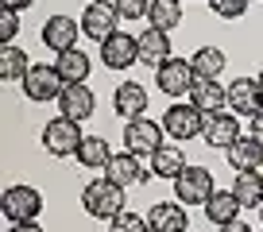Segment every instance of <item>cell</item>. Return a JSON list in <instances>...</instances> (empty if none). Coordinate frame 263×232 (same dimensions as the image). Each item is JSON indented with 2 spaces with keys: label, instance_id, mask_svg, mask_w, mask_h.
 I'll use <instances>...</instances> for the list:
<instances>
[{
  "label": "cell",
  "instance_id": "6da1fadb",
  "mask_svg": "<svg viewBox=\"0 0 263 232\" xmlns=\"http://www.w3.org/2000/svg\"><path fill=\"white\" fill-rule=\"evenodd\" d=\"M82 209L97 221H112L116 213H124V186H116L112 178H93L82 190Z\"/></svg>",
  "mask_w": 263,
  "mask_h": 232
},
{
  "label": "cell",
  "instance_id": "7a4b0ae2",
  "mask_svg": "<svg viewBox=\"0 0 263 232\" xmlns=\"http://www.w3.org/2000/svg\"><path fill=\"white\" fill-rule=\"evenodd\" d=\"M82 120H70V116H54L43 128V151L54 159H74L82 147Z\"/></svg>",
  "mask_w": 263,
  "mask_h": 232
},
{
  "label": "cell",
  "instance_id": "3957f363",
  "mask_svg": "<svg viewBox=\"0 0 263 232\" xmlns=\"http://www.w3.org/2000/svg\"><path fill=\"white\" fill-rule=\"evenodd\" d=\"M20 89H24L27 101H35V105H47V101H58L66 89V82L58 78L54 62H31V70H27V78L20 82Z\"/></svg>",
  "mask_w": 263,
  "mask_h": 232
},
{
  "label": "cell",
  "instance_id": "277c9868",
  "mask_svg": "<svg viewBox=\"0 0 263 232\" xmlns=\"http://www.w3.org/2000/svg\"><path fill=\"white\" fill-rule=\"evenodd\" d=\"M0 213L8 217L12 224H24V221H39L43 213V194L35 186H8L0 194Z\"/></svg>",
  "mask_w": 263,
  "mask_h": 232
},
{
  "label": "cell",
  "instance_id": "5b68a950",
  "mask_svg": "<svg viewBox=\"0 0 263 232\" xmlns=\"http://www.w3.org/2000/svg\"><path fill=\"white\" fill-rule=\"evenodd\" d=\"M163 124H155V120H147V116H136V120H128V128H124V151L136 159L143 155H155L159 147H163Z\"/></svg>",
  "mask_w": 263,
  "mask_h": 232
},
{
  "label": "cell",
  "instance_id": "8992f818",
  "mask_svg": "<svg viewBox=\"0 0 263 232\" xmlns=\"http://www.w3.org/2000/svg\"><path fill=\"white\" fill-rule=\"evenodd\" d=\"M201 128H205V112L197 105H171L163 112V132L171 136V140H178V143H186V140H197L201 136Z\"/></svg>",
  "mask_w": 263,
  "mask_h": 232
},
{
  "label": "cell",
  "instance_id": "52a82bcc",
  "mask_svg": "<svg viewBox=\"0 0 263 232\" xmlns=\"http://www.w3.org/2000/svg\"><path fill=\"white\" fill-rule=\"evenodd\" d=\"M213 194H217V186H213V174H209L205 166H186V170L174 178V198H178L182 205H205Z\"/></svg>",
  "mask_w": 263,
  "mask_h": 232
},
{
  "label": "cell",
  "instance_id": "ba28073f",
  "mask_svg": "<svg viewBox=\"0 0 263 232\" xmlns=\"http://www.w3.org/2000/svg\"><path fill=\"white\" fill-rule=\"evenodd\" d=\"M197 74H194V62H182V58H171V62H163V66L155 70V85L166 93V97H182L190 89H194Z\"/></svg>",
  "mask_w": 263,
  "mask_h": 232
},
{
  "label": "cell",
  "instance_id": "9c48e42d",
  "mask_svg": "<svg viewBox=\"0 0 263 232\" xmlns=\"http://www.w3.org/2000/svg\"><path fill=\"white\" fill-rule=\"evenodd\" d=\"M78 35H82V20L50 16L47 24H43V47L54 50V54H66V50L78 47Z\"/></svg>",
  "mask_w": 263,
  "mask_h": 232
},
{
  "label": "cell",
  "instance_id": "30bf717a",
  "mask_svg": "<svg viewBox=\"0 0 263 232\" xmlns=\"http://www.w3.org/2000/svg\"><path fill=\"white\" fill-rule=\"evenodd\" d=\"M116 31H120V16H116L112 4H85V12H82V35L105 43V39H112Z\"/></svg>",
  "mask_w": 263,
  "mask_h": 232
},
{
  "label": "cell",
  "instance_id": "8fae6325",
  "mask_svg": "<svg viewBox=\"0 0 263 232\" xmlns=\"http://www.w3.org/2000/svg\"><path fill=\"white\" fill-rule=\"evenodd\" d=\"M101 62H105L108 70H128L140 62V43H136V35H124L116 31L112 39L101 43Z\"/></svg>",
  "mask_w": 263,
  "mask_h": 232
},
{
  "label": "cell",
  "instance_id": "7c38bea8",
  "mask_svg": "<svg viewBox=\"0 0 263 232\" xmlns=\"http://www.w3.org/2000/svg\"><path fill=\"white\" fill-rule=\"evenodd\" d=\"M201 140L209 143V147H224L229 151L232 143L240 140V120H236V112H209L205 116V128H201Z\"/></svg>",
  "mask_w": 263,
  "mask_h": 232
},
{
  "label": "cell",
  "instance_id": "4fadbf2b",
  "mask_svg": "<svg viewBox=\"0 0 263 232\" xmlns=\"http://www.w3.org/2000/svg\"><path fill=\"white\" fill-rule=\"evenodd\" d=\"M229 108L236 116H255L263 108V89L255 78H236V82L229 85Z\"/></svg>",
  "mask_w": 263,
  "mask_h": 232
},
{
  "label": "cell",
  "instance_id": "5bb4252c",
  "mask_svg": "<svg viewBox=\"0 0 263 232\" xmlns=\"http://www.w3.org/2000/svg\"><path fill=\"white\" fill-rule=\"evenodd\" d=\"M147 224H151V232H186L190 213H186L182 201H159V205H151Z\"/></svg>",
  "mask_w": 263,
  "mask_h": 232
},
{
  "label": "cell",
  "instance_id": "9a60e30c",
  "mask_svg": "<svg viewBox=\"0 0 263 232\" xmlns=\"http://www.w3.org/2000/svg\"><path fill=\"white\" fill-rule=\"evenodd\" d=\"M136 43H140V62L143 66H163V62H171V35L159 31V27H143L140 35H136Z\"/></svg>",
  "mask_w": 263,
  "mask_h": 232
},
{
  "label": "cell",
  "instance_id": "2e32d148",
  "mask_svg": "<svg viewBox=\"0 0 263 232\" xmlns=\"http://www.w3.org/2000/svg\"><path fill=\"white\" fill-rule=\"evenodd\" d=\"M58 108H62V116H70V120H89V116L97 112V97H93L89 85H66L62 97H58Z\"/></svg>",
  "mask_w": 263,
  "mask_h": 232
},
{
  "label": "cell",
  "instance_id": "e0dca14e",
  "mask_svg": "<svg viewBox=\"0 0 263 232\" xmlns=\"http://www.w3.org/2000/svg\"><path fill=\"white\" fill-rule=\"evenodd\" d=\"M190 105H197L201 112H221V108H229V85L221 82H209V78H197L194 89H190Z\"/></svg>",
  "mask_w": 263,
  "mask_h": 232
},
{
  "label": "cell",
  "instance_id": "ac0fdd59",
  "mask_svg": "<svg viewBox=\"0 0 263 232\" xmlns=\"http://www.w3.org/2000/svg\"><path fill=\"white\" fill-rule=\"evenodd\" d=\"M112 108H116V116H124V120H136V116H143V112H147V89H143L140 82H124V85H116Z\"/></svg>",
  "mask_w": 263,
  "mask_h": 232
},
{
  "label": "cell",
  "instance_id": "d6986e66",
  "mask_svg": "<svg viewBox=\"0 0 263 232\" xmlns=\"http://www.w3.org/2000/svg\"><path fill=\"white\" fill-rule=\"evenodd\" d=\"M240 198L232 190H217L213 198L205 201V217H209V224H217V228H224V224H232V221H240Z\"/></svg>",
  "mask_w": 263,
  "mask_h": 232
},
{
  "label": "cell",
  "instance_id": "ffe728a7",
  "mask_svg": "<svg viewBox=\"0 0 263 232\" xmlns=\"http://www.w3.org/2000/svg\"><path fill=\"white\" fill-rule=\"evenodd\" d=\"M54 70H58V78H62L66 85H85V82H89V54L78 50V47L66 50V54H58Z\"/></svg>",
  "mask_w": 263,
  "mask_h": 232
},
{
  "label": "cell",
  "instance_id": "44dd1931",
  "mask_svg": "<svg viewBox=\"0 0 263 232\" xmlns=\"http://www.w3.org/2000/svg\"><path fill=\"white\" fill-rule=\"evenodd\" d=\"M105 178H112L116 186H136V182H143L147 174H143V166H140V159L136 155H128V151H120V155H112V163L105 166Z\"/></svg>",
  "mask_w": 263,
  "mask_h": 232
},
{
  "label": "cell",
  "instance_id": "7402d4cb",
  "mask_svg": "<svg viewBox=\"0 0 263 232\" xmlns=\"http://www.w3.org/2000/svg\"><path fill=\"white\" fill-rule=\"evenodd\" d=\"M224 155H229L232 170H259L263 166V143L255 140V136H248V140H236Z\"/></svg>",
  "mask_w": 263,
  "mask_h": 232
},
{
  "label": "cell",
  "instance_id": "603a6c76",
  "mask_svg": "<svg viewBox=\"0 0 263 232\" xmlns=\"http://www.w3.org/2000/svg\"><path fill=\"white\" fill-rule=\"evenodd\" d=\"M232 194L240 198L244 209H259L263 205V170H236Z\"/></svg>",
  "mask_w": 263,
  "mask_h": 232
},
{
  "label": "cell",
  "instance_id": "cb8c5ba5",
  "mask_svg": "<svg viewBox=\"0 0 263 232\" xmlns=\"http://www.w3.org/2000/svg\"><path fill=\"white\" fill-rule=\"evenodd\" d=\"M116 151L108 147V140H101V136H89V140H82V147H78V163L85 166V170H105L108 163H112Z\"/></svg>",
  "mask_w": 263,
  "mask_h": 232
},
{
  "label": "cell",
  "instance_id": "d4e9b609",
  "mask_svg": "<svg viewBox=\"0 0 263 232\" xmlns=\"http://www.w3.org/2000/svg\"><path fill=\"white\" fill-rule=\"evenodd\" d=\"M186 166L190 163H186V155H182V147H166V143H163V147L151 155V174H155V178H171V182H174Z\"/></svg>",
  "mask_w": 263,
  "mask_h": 232
},
{
  "label": "cell",
  "instance_id": "484cf974",
  "mask_svg": "<svg viewBox=\"0 0 263 232\" xmlns=\"http://www.w3.org/2000/svg\"><path fill=\"white\" fill-rule=\"evenodd\" d=\"M190 62H194V74H197V78H209V82H217V78L224 74V62H229V54H224L221 47H201L194 58H190Z\"/></svg>",
  "mask_w": 263,
  "mask_h": 232
},
{
  "label": "cell",
  "instance_id": "4316f807",
  "mask_svg": "<svg viewBox=\"0 0 263 232\" xmlns=\"http://www.w3.org/2000/svg\"><path fill=\"white\" fill-rule=\"evenodd\" d=\"M147 27H159V31L171 35L174 27L182 24V4L178 0H151V8H147Z\"/></svg>",
  "mask_w": 263,
  "mask_h": 232
},
{
  "label": "cell",
  "instance_id": "83f0119b",
  "mask_svg": "<svg viewBox=\"0 0 263 232\" xmlns=\"http://www.w3.org/2000/svg\"><path fill=\"white\" fill-rule=\"evenodd\" d=\"M31 62H27V50H20L16 43L12 47H0V78L4 82H24Z\"/></svg>",
  "mask_w": 263,
  "mask_h": 232
},
{
  "label": "cell",
  "instance_id": "f1b7e54d",
  "mask_svg": "<svg viewBox=\"0 0 263 232\" xmlns=\"http://www.w3.org/2000/svg\"><path fill=\"white\" fill-rule=\"evenodd\" d=\"M108 232H151L147 217L140 213H116L112 221H108Z\"/></svg>",
  "mask_w": 263,
  "mask_h": 232
},
{
  "label": "cell",
  "instance_id": "f546056e",
  "mask_svg": "<svg viewBox=\"0 0 263 232\" xmlns=\"http://www.w3.org/2000/svg\"><path fill=\"white\" fill-rule=\"evenodd\" d=\"M248 4H252V0H209L213 16H221V20H240L248 12Z\"/></svg>",
  "mask_w": 263,
  "mask_h": 232
},
{
  "label": "cell",
  "instance_id": "4dcf8cb0",
  "mask_svg": "<svg viewBox=\"0 0 263 232\" xmlns=\"http://www.w3.org/2000/svg\"><path fill=\"white\" fill-rule=\"evenodd\" d=\"M112 8L120 20H143L151 8V0H112Z\"/></svg>",
  "mask_w": 263,
  "mask_h": 232
},
{
  "label": "cell",
  "instance_id": "1f68e13d",
  "mask_svg": "<svg viewBox=\"0 0 263 232\" xmlns=\"http://www.w3.org/2000/svg\"><path fill=\"white\" fill-rule=\"evenodd\" d=\"M20 35V12H8L0 16V47H12V39Z\"/></svg>",
  "mask_w": 263,
  "mask_h": 232
},
{
  "label": "cell",
  "instance_id": "d6a6232c",
  "mask_svg": "<svg viewBox=\"0 0 263 232\" xmlns=\"http://www.w3.org/2000/svg\"><path fill=\"white\" fill-rule=\"evenodd\" d=\"M252 136H255V140L263 143V108H259V112L252 116Z\"/></svg>",
  "mask_w": 263,
  "mask_h": 232
},
{
  "label": "cell",
  "instance_id": "836d02e7",
  "mask_svg": "<svg viewBox=\"0 0 263 232\" xmlns=\"http://www.w3.org/2000/svg\"><path fill=\"white\" fill-rule=\"evenodd\" d=\"M0 4H4L8 12H20V8H31L35 0H0Z\"/></svg>",
  "mask_w": 263,
  "mask_h": 232
},
{
  "label": "cell",
  "instance_id": "e575fe53",
  "mask_svg": "<svg viewBox=\"0 0 263 232\" xmlns=\"http://www.w3.org/2000/svg\"><path fill=\"white\" fill-rule=\"evenodd\" d=\"M8 232H43V228H39V221H24V224H12Z\"/></svg>",
  "mask_w": 263,
  "mask_h": 232
},
{
  "label": "cell",
  "instance_id": "d590c367",
  "mask_svg": "<svg viewBox=\"0 0 263 232\" xmlns=\"http://www.w3.org/2000/svg\"><path fill=\"white\" fill-rule=\"evenodd\" d=\"M221 232H252V228H248V224L244 221H232V224H224V228Z\"/></svg>",
  "mask_w": 263,
  "mask_h": 232
},
{
  "label": "cell",
  "instance_id": "8d00e7d4",
  "mask_svg": "<svg viewBox=\"0 0 263 232\" xmlns=\"http://www.w3.org/2000/svg\"><path fill=\"white\" fill-rule=\"evenodd\" d=\"M255 82H259V89H263V70H259V74H255Z\"/></svg>",
  "mask_w": 263,
  "mask_h": 232
},
{
  "label": "cell",
  "instance_id": "74e56055",
  "mask_svg": "<svg viewBox=\"0 0 263 232\" xmlns=\"http://www.w3.org/2000/svg\"><path fill=\"white\" fill-rule=\"evenodd\" d=\"M89 4H112V0H89Z\"/></svg>",
  "mask_w": 263,
  "mask_h": 232
},
{
  "label": "cell",
  "instance_id": "f35d334b",
  "mask_svg": "<svg viewBox=\"0 0 263 232\" xmlns=\"http://www.w3.org/2000/svg\"><path fill=\"white\" fill-rule=\"evenodd\" d=\"M259 217H263V205H259Z\"/></svg>",
  "mask_w": 263,
  "mask_h": 232
}]
</instances>
